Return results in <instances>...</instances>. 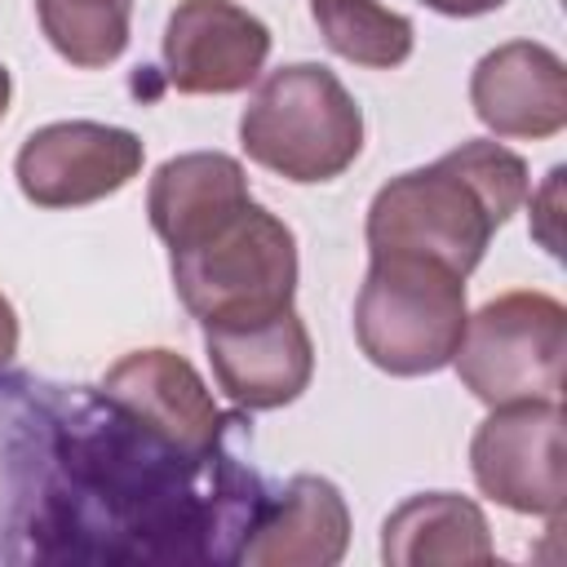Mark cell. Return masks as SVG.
Listing matches in <instances>:
<instances>
[{
  "label": "cell",
  "mask_w": 567,
  "mask_h": 567,
  "mask_svg": "<svg viewBox=\"0 0 567 567\" xmlns=\"http://www.w3.org/2000/svg\"><path fill=\"white\" fill-rule=\"evenodd\" d=\"M310 18L323 44L354 66H372V71L403 66L416 44L412 22L377 0H310Z\"/></svg>",
  "instance_id": "15"
},
{
  "label": "cell",
  "mask_w": 567,
  "mask_h": 567,
  "mask_svg": "<svg viewBox=\"0 0 567 567\" xmlns=\"http://www.w3.org/2000/svg\"><path fill=\"white\" fill-rule=\"evenodd\" d=\"M346 545L350 509L337 483L297 474L270 505H257L235 558L248 567H332L346 558Z\"/></svg>",
  "instance_id": "12"
},
{
  "label": "cell",
  "mask_w": 567,
  "mask_h": 567,
  "mask_svg": "<svg viewBox=\"0 0 567 567\" xmlns=\"http://www.w3.org/2000/svg\"><path fill=\"white\" fill-rule=\"evenodd\" d=\"M204 354L221 394L244 412H270L292 403L315 377V346L292 306L266 319L204 328Z\"/></svg>",
  "instance_id": "10"
},
{
  "label": "cell",
  "mask_w": 567,
  "mask_h": 567,
  "mask_svg": "<svg viewBox=\"0 0 567 567\" xmlns=\"http://www.w3.org/2000/svg\"><path fill=\"white\" fill-rule=\"evenodd\" d=\"M270 58V27L235 0H182L164 27V71L177 93H244Z\"/></svg>",
  "instance_id": "8"
},
{
  "label": "cell",
  "mask_w": 567,
  "mask_h": 567,
  "mask_svg": "<svg viewBox=\"0 0 567 567\" xmlns=\"http://www.w3.org/2000/svg\"><path fill=\"white\" fill-rule=\"evenodd\" d=\"M168 270L182 306L204 323H248L292 306L297 239L288 221L248 199L204 235L168 248Z\"/></svg>",
  "instance_id": "3"
},
{
  "label": "cell",
  "mask_w": 567,
  "mask_h": 567,
  "mask_svg": "<svg viewBox=\"0 0 567 567\" xmlns=\"http://www.w3.org/2000/svg\"><path fill=\"white\" fill-rule=\"evenodd\" d=\"M563 359L567 310L558 297L527 288L501 292L470 315L452 354L461 385L487 408L563 399Z\"/></svg>",
  "instance_id": "5"
},
{
  "label": "cell",
  "mask_w": 567,
  "mask_h": 567,
  "mask_svg": "<svg viewBox=\"0 0 567 567\" xmlns=\"http://www.w3.org/2000/svg\"><path fill=\"white\" fill-rule=\"evenodd\" d=\"M239 146L284 182H332L363 151V111L328 66L288 62L252 89L239 115Z\"/></svg>",
  "instance_id": "2"
},
{
  "label": "cell",
  "mask_w": 567,
  "mask_h": 567,
  "mask_svg": "<svg viewBox=\"0 0 567 567\" xmlns=\"http://www.w3.org/2000/svg\"><path fill=\"white\" fill-rule=\"evenodd\" d=\"M421 4H430L434 13H447V18H478V13L501 9L505 0H421Z\"/></svg>",
  "instance_id": "17"
},
{
  "label": "cell",
  "mask_w": 567,
  "mask_h": 567,
  "mask_svg": "<svg viewBox=\"0 0 567 567\" xmlns=\"http://www.w3.org/2000/svg\"><path fill=\"white\" fill-rule=\"evenodd\" d=\"M53 53L80 71L111 66L128 49L133 0H35Z\"/></svg>",
  "instance_id": "16"
},
{
  "label": "cell",
  "mask_w": 567,
  "mask_h": 567,
  "mask_svg": "<svg viewBox=\"0 0 567 567\" xmlns=\"http://www.w3.org/2000/svg\"><path fill=\"white\" fill-rule=\"evenodd\" d=\"M142 159L146 151L133 128L58 120L22 142L13 177L35 208H80L124 190L142 173Z\"/></svg>",
  "instance_id": "7"
},
{
  "label": "cell",
  "mask_w": 567,
  "mask_h": 567,
  "mask_svg": "<svg viewBox=\"0 0 567 567\" xmlns=\"http://www.w3.org/2000/svg\"><path fill=\"white\" fill-rule=\"evenodd\" d=\"M9 97H13V80H9V71L0 66V120H4V111H9Z\"/></svg>",
  "instance_id": "19"
},
{
  "label": "cell",
  "mask_w": 567,
  "mask_h": 567,
  "mask_svg": "<svg viewBox=\"0 0 567 567\" xmlns=\"http://www.w3.org/2000/svg\"><path fill=\"white\" fill-rule=\"evenodd\" d=\"M470 470L483 496L514 514L558 518L563 478V403H505L470 439Z\"/></svg>",
  "instance_id": "6"
},
{
  "label": "cell",
  "mask_w": 567,
  "mask_h": 567,
  "mask_svg": "<svg viewBox=\"0 0 567 567\" xmlns=\"http://www.w3.org/2000/svg\"><path fill=\"white\" fill-rule=\"evenodd\" d=\"M18 354V315L9 306V297H0V368Z\"/></svg>",
  "instance_id": "18"
},
{
  "label": "cell",
  "mask_w": 567,
  "mask_h": 567,
  "mask_svg": "<svg viewBox=\"0 0 567 567\" xmlns=\"http://www.w3.org/2000/svg\"><path fill=\"white\" fill-rule=\"evenodd\" d=\"M527 164L501 142L474 137L425 168L390 177L368 204V252L430 257L470 275L492 235L523 208Z\"/></svg>",
  "instance_id": "1"
},
{
  "label": "cell",
  "mask_w": 567,
  "mask_h": 567,
  "mask_svg": "<svg viewBox=\"0 0 567 567\" xmlns=\"http://www.w3.org/2000/svg\"><path fill=\"white\" fill-rule=\"evenodd\" d=\"M465 275L408 252H372L354 301V341L390 377H425L452 363L465 332Z\"/></svg>",
  "instance_id": "4"
},
{
  "label": "cell",
  "mask_w": 567,
  "mask_h": 567,
  "mask_svg": "<svg viewBox=\"0 0 567 567\" xmlns=\"http://www.w3.org/2000/svg\"><path fill=\"white\" fill-rule=\"evenodd\" d=\"M381 558L390 567L421 563H492L496 545L483 509L456 492L408 496L381 527Z\"/></svg>",
  "instance_id": "14"
},
{
  "label": "cell",
  "mask_w": 567,
  "mask_h": 567,
  "mask_svg": "<svg viewBox=\"0 0 567 567\" xmlns=\"http://www.w3.org/2000/svg\"><path fill=\"white\" fill-rule=\"evenodd\" d=\"M115 408L186 456H217L226 425H235L208 394L204 377L173 350H133L97 385Z\"/></svg>",
  "instance_id": "9"
},
{
  "label": "cell",
  "mask_w": 567,
  "mask_h": 567,
  "mask_svg": "<svg viewBox=\"0 0 567 567\" xmlns=\"http://www.w3.org/2000/svg\"><path fill=\"white\" fill-rule=\"evenodd\" d=\"M248 199H252L248 195V173L226 151H186V155H173V159H164L155 168V177L146 186L151 230L168 248L190 244L195 235H204L208 226H217L221 217H230Z\"/></svg>",
  "instance_id": "13"
},
{
  "label": "cell",
  "mask_w": 567,
  "mask_h": 567,
  "mask_svg": "<svg viewBox=\"0 0 567 567\" xmlns=\"http://www.w3.org/2000/svg\"><path fill=\"white\" fill-rule=\"evenodd\" d=\"M470 106L496 137L545 142L567 124V66L536 40L496 44L470 75Z\"/></svg>",
  "instance_id": "11"
}]
</instances>
